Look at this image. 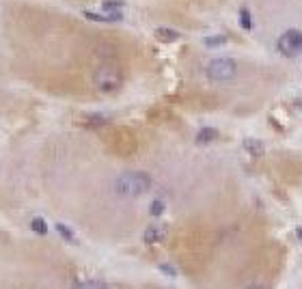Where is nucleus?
Returning <instances> with one entry per match:
<instances>
[{"instance_id":"f257e3e1","label":"nucleus","mask_w":302,"mask_h":289,"mask_svg":"<svg viewBox=\"0 0 302 289\" xmlns=\"http://www.w3.org/2000/svg\"><path fill=\"white\" fill-rule=\"evenodd\" d=\"M151 190V177L143 170H126L115 179V192L126 199H134Z\"/></svg>"},{"instance_id":"f03ea898","label":"nucleus","mask_w":302,"mask_h":289,"mask_svg":"<svg viewBox=\"0 0 302 289\" xmlns=\"http://www.w3.org/2000/svg\"><path fill=\"white\" fill-rule=\"evenodd\" d=\"M93 82H95L97 91H102V93H115V91H119V87L123 84V74L117 65L104 63L95 69Z\"/></svg>"},{"instance_id":"7ed1b4c3","label":"nucleus","mask_w":302,"mask_h":289,"mask_svg":"<svg viewBox=\"0 0 302 289\" xmlns=\"http://www.w3.org/2000/svg\"><path fill=\"white\" fill-rule=\"evenodd\" d=\"M238 74V65L231 58H214L212 63L207 65V76L209 80H216V82H227L235 78Z\"/></svg>"},{"instance_id":"20e7f679","label":"nucleus","mask_w":302,"mask_h":289,"mask_svg":"<svg viewBox=\"0 0 302 289\" xmlns=\"http://www.w3.org/2000/svg\"><path fill=\"white\" fill-rule=\"evenodd\" d=\"M279 50L283 52L285 56H290V58L298 56L302 52V32L296 30V28L283 32L281 39H279Z\"/></svg>"},{"instance_id":"39448f33","label":"nucleus","mask_w":302,"mask_h":289,"mask_svg":"<svg viewBox=\"0 0 302 289\" xmlns=\"http://www.w3.org/2000/svg\"><path fill=\"white\" fill-rule=\"evenodd\" d=\"M164 238H166V227H162V225H151L145 229V233H143L145 244H157V242H162Z\"/></svg>"},{"instance_id":"423d86ee","label":"nucleus","mask_w":302,"mask_h":289,"mask_svg":"<svg viewBox=\"0 0 302 289\" xmlns=\"http://www.w3.org/2000/svg\"><path fill=\"white\" fill-rule=\"evenodd\" d=\"M216 136H218V132L214 128H201L199 134H196V144H207V143L216 141Z\"/></svg>"},{"instance_id":"0eeeda50","label":"nucleus","mask_w":302,"mask_h":289,"mask_svg":"<svg viewBox=\"0 0 302 289\" xmlns=\"http://www.w3.org/2000/svg\"><path fill=\"white\" fill-rule=\"evenodd\" d=\"M71 289H108V285L104 283V281H93V279H89V281H76Z\"/></svg>"},{"instance_id":"6e6552de","label":"nucleus","mask_w":302,"mask_h":289,"mask_svg":"<svg viewBox=\"0 0 302 289\" xmlns=\"http://www.w3.org/2000/svg\"><path fill=\"white\" fill-rule=\"evenodd\" d=\"M155 37L160 39V41L170 43V41H177V39H179V32L173 30V28H157L155 30Z\"/></svg>"},{"instance_id":"1a4fd4ad","label":"nucleus","mask_w":302,"mask_h":289,"mask_svg":"<svg viewBox=\"0 0 302 289\" xmlns=\"http://www.w3.org/2000/svg\"><path fill=\"white\" fill-rule=\"evenodd\" d=\"M244 149L251 151L253 155H261V153H264V143L257 141V139H246L244 141Z\"/></svg>"},{"instance_id":"9d476101","label":"nucleus","mask_w":302,"mask_h":289,"mask_svg":"<svg viewBox=\"0 0 302 289\" xmlns=\"http://www.w3.org/2000/svg\"><path fill=\"white\" fill-rule=\"evenodd\" d=\"M106 123H108V119L102 115H87L84 117V126H89V128H102V126H106Z\"/></svg>"},{"instance_id":"9b49d317","label":"nucleus","mask_w":302,"mask_h":289,"mask_svg":"<svg viewBox=\"0 0 302 289\" xmlns=\"http://www.w3.org/2000/svg\"><path fill=\"white\" fill-rule=\"evenodd\" d=\"M240 26H242V28H244V30H251V28H253L251 11H248L246 6H244V9H240Z\"/></svg>"},{"instance_id":"f8f14e48","label":"nucleus","mask_w":302,"mask_h":289,"mask_svg":"<svg viewBox=\"0 0 302 289\" xmlns=\"http://www.w3.org/2000/svg\"><path fill=\"white\" fill-rule=\"evenodd\" d=\"M164 209H166L164 201H162V199H155V201H151V205H149V214H151V216H162Z\"/></svg>"},{"instance_id":"ddd939ff","label":"nucleus","mask_w":302,"mask_h":289,"mask_svg":"<svg viewBox=\"0 0 302 289\" xmlns=\"http://www.w3.org/2000/svg\"><path fill=\"white\" fill-rule=\"evenodd\" d=\"M56 231L61 233L65 240H69V242H76V235H74V231H71V229H69L67 225H63V222H58V225H56Z\"/></svg>"},{"instance_id":"4468645a","label":"nucleus","mask_w":302,"mask_h":289,"mask_svg":"<svg viewBox=\"0 0 302 289\" xmlns=\"http://www.w3.org/2000/svg\"><path fill=\"white\" fill-rule=\"evenodd\" d=\"M123 9V0H106L104 2V11L113 13V11H121Z\"/></svg>"},{"instance_id":"2eb2a0df","label":"nucleus","mask_w":302,"mask_h":289,"mask_svg":"<svg viewBox=\"0 0 302 289\" xmlns=\"http://www.w3.org/2000/svg\"><path fill=\"white\" fill-rule=\"evenodd\" d=\"M227 43V37L220 35V37H207L205 39V45L207 48H218V45H225Z\"/></svg>"},{"instance_id":"dca6fc26","label":"nucleus","mask_w":302,"mask_h":289,"mask_svg":"<svg viewBox=\"0 0 302 289\" xmlns=\"http://www.w3.org/2000/svg\"><path fill=\"white\" fill-rule=\"evenodd\" d=\"M30 227H32V231H37L39 235H45V233H48V225H45V220H41V218H35Z\"/></svg>"},{"instance_id":"f3484780","label":"nucleus","mask_w":302,"mask_h":289,"mask_svg":"<svg viewBox=\"0 0 302 289\" xmlns=\"http://www.w3.org/2000/svg\"><path fill=\"white\" fill-rule=\"evenodd\" d=\"M160 270H162L164 274H168V277H175V274H177L175 268H170L168 264H162V266H160Z\"/></svg>"},{"instance_id":"a211bd4d","label":"nucleus","mask_w":302,"mask_h":289,"mask_svg":"<svg viewBox=\"0 0 302 289\" xmlns=\"http://www.w3.org/2000/svg\"><path fill=\"white\" fill-rule=\"evenodd\" d=\"M248 289H264V287H261L259 283H253V285H251V287H248Z\"/></svg>"},{"instance_id":"6ab92c4d","label":"nucleus","mask_w":302,"mask_h":289,"mask_svg":"<svg viewBox=\"0 0 302 289\" xmlns=\"http://www.w3.org/2000/svg\"><path fill=\"white\" fill-rule=\"evenodd\" d=\"M298 240H300V242H302V227H300V229H298Z\"/></svg>"}]
</instances>
